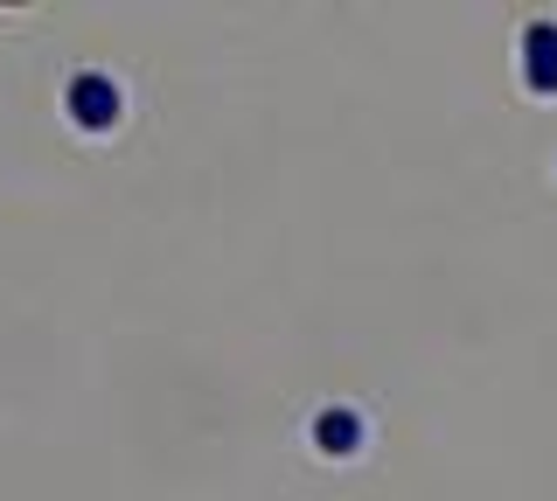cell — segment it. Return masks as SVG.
<instances>
[{"instance_id": "3957f363", "label": "cell", "mask_w": 557, "mask_h": 501, "mask_svg": "<svg viewBox=\"0 0 557 501\" xmlns=\"http://www.w3.org/2000/svg\"><path fill=\"white\" fill-rule=\"evenodd\" d=\"M313 446H321V453H356V446H362V418H356V411H321V418H313Z\"/></svg>"}, {"instance_id": "6da1fadb", "label": "cell", "mask_w": 557, "mask_h": 501, "mask_svg": "<svg viewBox=\"0 0 557 501\" xmlns=\"http://www.w3.org/2000/svg\"><path fill=\"white\" fill-rule=\"evenodd\" d=\"M70 118H77L84 133H104L119 118V84L98 77V71H84L77 84H70Z\"/></svg>"}, {"instance_id": "7a4b0ae2", "label": "cell", "mask_w": 557, "mask_h": 501, "mask_svg": "<svg viewBox=\"0 0 557 501\" xmlns=\"http://www.w3.org/2000/svg\"><path fill=\"white\" fill-rule=\"evenodd\" d=\"M522 77H530L536 98H557V22L522 28Z\"/></svg>"}]
</instances>
